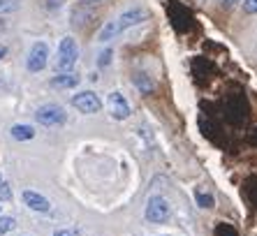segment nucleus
I'll list each match as a JSON object with an SVG mask.
<instances>
[{"mask_svg": "<svg viewBox=\"0 0 257 236\" xmlns=\"http://www.w3.org/2000/svg\"><path fill=\"white\" fill-rule=\"evenodd\" d=\"M107 104H109V113H111V116H114L116 121H125V118L132 113L127 97H125L123 93H118V90H114V93H109Z\"/></svg>", "mask_w": 257, "mask_h": 236, "instance_id": "obj_6", "label": "nucleus"}, {"mask_svg": "<svg viewBox=\"0 0 257 236\" xmlns=\"http://www.w3.org/2000/svg\"><path fill=\"white\" fill-rule=\"evenodd\" d=\"M215 236H239V234H236V229H234L232 224L220 222L218 227H215Z\"/></svg>", "mask_w": 257, "mask_h": 236, "instance_id": "obj_16", "label": "nucleus"}, {"mask_svg": "<svg viewBox=\"0 0 257 236\" xmlns=\"http://www.w3.org/2000/svg\"><path fill=\"white\" fill-rule=\"evenodd\" d=\"M132 81H135V86H137V90H142L144 95H149V93H153V81H151L144 72H137L135 77H132Z\"/></svg>", "mask_w": 257, "mask_h": 236, "instance_id": "obj_12", "label": "nucleus"}, {"mask_svg": "<svg viewBox=\"0 0 257 236\" xmlns=\"http://www.w3.org/2000/svg\"><path fill=\"white\" fill-rule=\"evenodd\" d=\"M0 183H3V174H0Z\"/></svg>", "mask_w": 257, "mask_h": 236, "instance_id": "obj_24", "label": "nucleus"}, {"mask_svg": "<svg viewBox=\"0 0 257 236\" xmlns=\"http://www.w3.org/2000/svg\"><path fill=\"white\" fill-rule=\"evenodd\" d=\"M49 53H51V49H49L47 42H35L28 51L26 67H28L30 72H42L44 67L49 65Z\"/></svg>", "mask_w": 257, "mask_h": 236, "instance_id": "obj_5", "label": "nucleus"}, {"mask_svg": "<svg viewBox=\"0 0 257 236\" xmlns=\"http://www.w3.org/2000/svg\"><path fill=\"white\" fill-rule=\"evenodd\" d=\"M7 56V47H3V44H0V58H5Z\"/></svg>", "mask_w": 257, "mask_h": 236, "instance_id": "obj_22", "label": "nucleus"}, {"mask_svg": "<svg viewBox=\"0 0 257 236\" xmlns=\"http://www.w3.org/2000/svg\"><path fill=\"white\" fill-rule=\"evenodd\" d=\"M84 5H95V3H100V0H81Z\"/></svg>", "mask_w": 257, "mask_h": 236, "instance_id": "obj_23", "label": "nucleus"}, {"mask_svg": "<svg viewBox=\"0 0 257 236\" xmlns=\"http://www.w3.org/2000/svg\"><path fill=\"white\" fill-rule=\"evenodd\" d=\"M0 215H3V206H0Z\"/></svg>", "mask_w": 257, "mask_h": 236, "instance_id": "obj_25", "label": "nucleus"}, {"mask_svg": "<svg viewBox=\"0 0 257 236\" xmlns=\"http://www.w3.org/2000/svg\"><path fill=\"white\" fill-rule=\"evenodd\" d=\"M120 35V26H118V21H104V26L100 28V33H97V40L104 44V42H111L114 37H118Z\"/></svg>", "mask_w": 257, "mask_h": 236, "instance_id": "obj_10", "label": "nucleus"}, {"mask_svg": "<svg viewBox=\"0 0 257 236\" xmlns=\"http://www.w3.org/2000/svg\"><path fill=\"white\" fill-rule=\"evenodd\" d=\"M79 81H81V77L77 72H58L51 79V86L54 88H74V86H79Z\"/></svg>", "mask_w": 257, "mask_h": 236, "instance_id": "obj_9", "label": "nucleus"}, {"mask_svg": "<svg viewBox=\"0 0 257 236\" xmlns=\"http://www.w3.org/2000/svg\"><path fill=\"white\" fill-rule=\"evenodd\" d=\"M79 58V47L74 37H63L58 44V53H56V70L58 72H74Z\"/></svg>", "mask_w": 257, "mask_h": 236, "instance_id": "obj_1", "label": "nucleus"}, {"mask_svg": "<svg viewBox=\"0 0 257 236\" xmlns=\"http://www.w3.org/2000/svg\"><path fill=\"white\" fill-rule=\"evenodd\" d=\"M14 10H19V0H0V14L14 12Z\"/></svg>", "mask_w": 257, "mask_h": 236, "instance_id": "obj_17", "label": "nucleus"}, {"mask_svg": "<svg viewBox=\"0 0 257 236\" xmlns=\"http://www.w3.org/2000/svg\"><path fill=\"white\" fill-rule=\"evenodd\" d=\"M146 17H149L146 10H142V7H130V10H125V12L120 14L116 21H118V26H120V33H125L127 28L139 26L142 21H146Z\"/></svg>", "mask_w": 257, "mask_h": 236, "instance_id": "obj_8", "label": "nucleus"}, {"mask_svg": "<svg viewBox=\"0 0 257 236\" xmlns=\"http://www.w3.org/2000/svg\"><path fill=\"white\" fill-rule=\"evenodd\" d=\"M236 3H241V0H220V5L225 7V10H229V7H234Z\"/></svg>", "mask_w": 257, "mask_h": 236, "instance_id": "obj_21", "label": "nucleus"}, {"mask_svg": "<svg viewBox=\"0 0 257 236\" xmlns=\"http://www.w3.org/2000/svg\"><path fill=\"white\" fill-rule=\"evenodd\" d=\"M111 58H114V51H111V49L100 51L97 53V67H109L111 65Z\"/></svg>", "mask_w": 257, "mask_h": 236, "instance_id": "obj_15", "label": "nucleus"}, {"mask_svg": "<svg viewBox=\"0 0 257 236\" xmlns=\"http://www.w3.org/2000/svg\"><path fill=\"white\" fill-rule=\"evenodd\" d=\"M10 135H12V139H17V142H30V139L35 137V128H33V125H26V123H17V125H12Z\"/></svg>", "mask_w": 257, "mask_h": 236, "instance_id": "obj_11", "label": "nucleus"}, {"mask_svg": "<svg viewBox=\"0 0 257 236\" xmlns=\"http://www.w3.org/2000/svg\"><path fill=\"white\" fill-rule=\"evenodd\" d=\"M72 106L77 111L86 113V116H93V113H97L102 109V100L93 90H79L77 95H72Z\"/></svg>", "mask_w": 257, "mask_h": 236, "instance_id": "obj_4", "label": "nucleus"}, {"mask_svg": "<svg viewBox=\"0 0 257 236\" xmlns=\"http://www.w3.org/2000/svg\"><path fill=\"white\" fill-rule=\"evenodd\" d=\"M35 121L40 125H44V128H58V125H63L67 121V113L60 104H56V102H47V104L37 106Z\"/></svg>", "mask_w": 257, "mask_h": 236, "instance_id": "obj_2", "label": "nucleus"}, {"mask_svg": "<svg viewBox=\"0 0 257 236\" xmlns=\"http://www.w3.org/2000/svg\"><path fill=\"white\" fill-rule=\"evenodd\" d=\"M7 199H12V185L10 183H0V201H7Z\"/></svg>", "mask_w": 257, "mask_h": 236, "instance_id": "obj_18", "label": "nucleus"}, {"mask_svg": "<svg viewBox=\"0 0 257 236\" xmlns=\"http://www.w3.org/2000/svg\"><path fill=\"white\" fill-rule=\"evenodd\" d=\"M195 199H197V204L202 208H211V206H213V197H211L206 190H202V188L195 190Z\"/></svg>", "mask_w": 257, "mask_h": 236, "instance_id": "obj_13", "label": "nucleus"}, {"mask_svg": "<svg viewBox=\"0 0 257 236\" xmlns=\"http://www.w3.org/2000/svg\"><path fill=\"white\" fill-rule=\"evenodd\" d=\"M17 227V220L12 215H0V236L7 234V231H12Z\"/></svg>", "mask_w": 257, "mask_h": 236, "instance_id": "obj_14", "label": "nucleus"}, {"mask_svg": "<svg viewBox=\"0 0 257 236\" xmlns=\"http://www.w3.org/2000/svg\"><path fill=\"white\" fill-rule=\"evenodd\" d=\"M21 199H24V204L30 208V211H37V213L51 211V201H49L44 195L35 192V190H24V192H21Z\"/></svg>", "mask_w": 257, "mask_h": 236, "instance_id": "obj_7", "label": "nucleus"}, {"mask_svg": "<svg viewBox=\"0 0 257 236\" xmlns=\"http://www.w3.org/2000/svg\"><path fill=\"white\" fill-rule=\"evenodd\" d=\"M243 12L245 14H257V0H243Z\"/></svg>", "mask_w": 257, "mask_h": 236, "instance_id": "obj_20", "label": "nucleus"}, {"mask_svg": "<svg viewBox=\"0 0 257 236\" xmlns=\"http://www.w3.org/2000/svg\"><path fill=\"white\" fill-rule=\"evenodd\" d=\"M172 218V206L162 195H153L146 204V220L153 224H162Z\"/></svg>", "mask_w": 257, "mask_h": 236, "instance_id": "obj_3", "label": "nucleus"}, {"mask_svg": "<svg viewBox=\"0 0 257 236\" xmlns=\"http://www.w3.org/2000/svg\"><path fill=\"white\" fill-rule=\"evenodd\" d=\"M54 236H81V231L74 229V227H65V229H56Z\"/></svg>", "mask_w": 257, "mask_h": 236, "instance_id": "obj_19", "label": "nucleus"}]
</instances>
